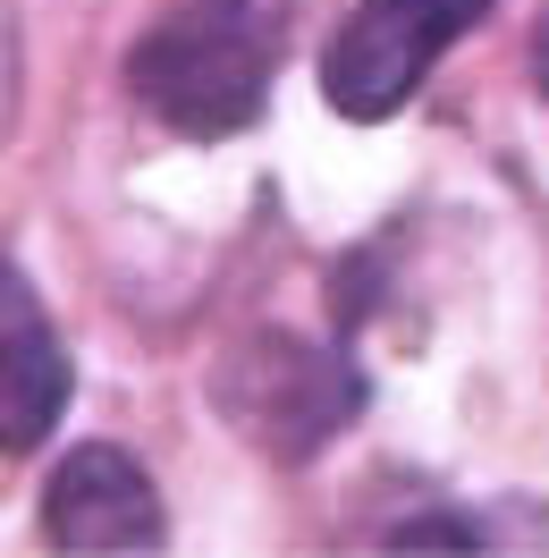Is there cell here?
I'll return each instance as SVG.
<instances>
[{"instance_id": "cell-1", "label": "cell", "mask_w": 549, "mask_h": 558, "mask_svg": "<svg viewBox=\"0 0 549 558\" xmlns=\"http://www.w3.org/2000/svg\"><path fill=\"white\" fill-rule=\"evenodd\" d=\"M279 43H288V0H186L127 51V85L170 136L220 144L271 110Z\"/></svg>"}, {"instance_id": "cell-7", "label": "cell", "mask_w": 549, "mask_h": 558, "mask_svg": "<svg viewBox=\"0 0 549 558\" xmlns=\"http://www.w3.org/2000/svg\"><path fill=\"white\" fill-rule=\"evenodd\" d=\"M389 542H406V550H414V542H448V550H474V542H481V524H474V517H406L398 533H389Z\"/></svg>"}, {"instance_id": "cell-6", "label": "cell", "mask_w": 549, "mask_h": 558, "mask_svg": "<svg viewBox=\"0 0 549 558\" xmlns=\"http://www.w3.org/2000/svg\"><path fill=\"white\" fill-rule=\"evenodd\" d=\"M26 110V35H17V0H0V144L17 136Z\"/></svg>"}, {"instance_id": "cell-5", "label": "cell", "mask_w": 549, "mask_h": 558, "mask_svg": "<svg viewBox=\"0 0 549 558\" xmlns=\"http://www.w3.org/2000/svg\"><path fill=\"white\" fill-rule=\"evenodd\" d=\"M76 364L60 348V330L42 314V296L26 288V271L0 263V457H26L51 440V423L69 415Z\"/></svg>"}, {"instance_id": "cell-3", "label": "cell", "mask_w": 549, "mask_h": 558, "mask_svg": "<svg viewBox=\"0 0 549 558\" xmlns=\"http://www.w3.org/2000/svg\"><path fill=\"white\" fill-rule=\"evenodd\" d=\"M490 0H355L330 51H321V102L355 119V128H380L414 102V85L440 69V51L456 35H474V17Z\"/></svg>"}, {"instance_id": "cell-4", "label": "cell", "mask_w": 549, "mask_h": 558, "mask_svg": "<svg viewBox=\"0 0 549 558\" xmlns=\"http://www.w3.org/2000/svg\"><path fill=\"white\" fill-rule=\"evenodd\" d=\"M42 533L60 550H152L170 533V517H161V490L136 457L110 440H85L42 483Z\"/></svg>"}, {"instance_id": "cell-8", "label": "cell", "mask_w": 549, "mask_h": 558, "mask_svg": "<svg viewBox=\"0 0 549 558\" xmlns=\"http://www.w3.org/2000/svg\"><path fill=\"white\" fill-rule=\"evenodd\" d=\"M533 76H541V94H549V9H541V26H533Z\"/></svg>"}, {"instance_id": "cell-2", "label": "cell", "mask_w": 549, "mask_h": 558, "mask_svg": "<svg viewBox=\"0 0 549 558\" xmlns=\"http://www.w3.org/2000/svg\"><path fill=\"white\" fill-rule=\"evenodd\" d=\"M211 407L271 465H305L364 415V373L339 348H313L296 330H254L211 364Z\"/></svg>"}]
</instances>
